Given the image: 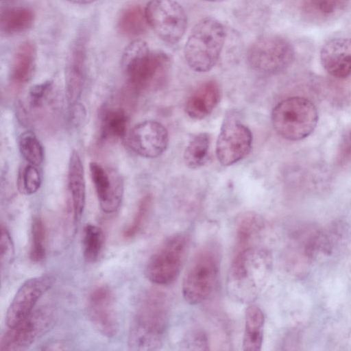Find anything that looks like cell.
Returning <instances> with one entry per match:
<instances>
[{"mask_svg":"<svg viewBox=\"0 0 351 351\" xmlns=\"http://www.w3.org/2000/svg\"><path fill=\"white\" fill-rule=\"evenodd\" d=\"M336 162L341 169L351 171V126L346 130L340 141Z\"/></svg>","mask_w":351,"mask_h":351,"instance_id":"obj_34","label":"cell"},{"mask_svg":"<svg viewBox=\"0 0 351 351\" xmlns=\"http://www.w3.org/2000/svg\"><path fill=\"white\" fill-rule=\"evenodd\" d=\"M253 137L250 130L234 115L224 119L216 144V155L221 165L231 166L251 152Z\"/></svg>","mask_w":351,"mask_h":351,"instance_id":"obj_11","label":"cell"},{"mask_svg":"<svg viewBox=\"0 0 351 351\" xmlns=\"http://www.w3.org/2000/svg\"><path fill=\"white\" fill-rule=\"evenodd\" d=\"M33 10L24 6L12 7L5 10L1 15V31L5 35H15L29 29L34 24Z\"/></svg>","mask_w":351,"mask_h":351,"instance_id":"obj_24","label":"cell"},{"mask_svg":"<svg viewBox=\"0 0 351 351\" xmlns=\"http://www.w3.org/2000/svg\"><path fill=\"white\" fill-rule=\"evenodd\" d=\"M36 167L28 163L19 169L17 187L21 194L30 195L36 193L40 189L42 178Z\"/></svg>","mask_w":351,"mask_h":351,"instance_id":"obj_32","label":"cell"},{"mask_svg":"<svg viewBox=\"0 0 351 351\" xmlns=\"http://www.w3.org/2000/svg\"><path fill=\"white\" fill-rule=\"evenodd\" d=\"M89 169L100 208L107 214L115 213L121 206L123 195L121 176L96 162L90 163Z\"/></svg>","mask_w":351,"mask_h":351,"instance_id":"obj_16","label":"cell"},{"mask_svg":"<svg viewBox=\"0 0 351 351\" xmlns=\"http://www.w3.org/2000/svg\"><path fill=\"white\" fill-rule=\"evenodd\" d=\"M183 350H208V341L205 332L199 329L189 331L181 341Z\"/></svg>","mask_w":351,"mask_h":351,"instance_id":"obj_35","label":"cell"},{"mask_svg":"<svg viewBox=\"0 0 351 351\" xmlns=\"http://www.w3.org/2000/svg\"><path fill=\"white\" fill-rule=\"evenodd\" d=\"M121 66L129 87L141 93L158 90L165 84L171 60L162 52L151 51L145 41L136 39L125 48Z\"/></svg>","mask_w":351,"mask_h":351,"instance_id":"obj_3","label":"cell"},{"mask_svg":"<svg viewBox=\"0 0 351 351\" xmlns=\"http://www.w3.org/2000/svg\"><path fill=\"white\" fill-rule=\"evenodd\" d=\"M19 152L29 164L40 165L44 159V150L40 141L32 130L23 132L18 141Z\"/></svg>","mask_w":351,"mask_h":351,"instance_id":"obj_28","label":"cell"},{"mask_svg":"<svg viewBox=\"0 0 351 351\" xmlns=\"http://www.w3.org/2000/svg\"><path fill=\"white\" fill-rule=\"evenodd\" d=\"M221 254L215 243L201 247L192 259L183 278L182 292L190 304L206 300L213 291L219 275Z\"/></svg>","mask_w":351,"mask_h":351,"instance_id":"obj_5","label":"cell"},{"mask_svg":"<svg viewBox=\"0 0 351 351\" xmlns=\"http://www.w3.org/2000/svg\"><path fill=\"white\" fill-rule=\"evenodd\" d=\"M67 182L73 217L74 221L77 222L82 217L85 207L86 183L83 163L77 150H73L69 157Z\"/></svg>","mask_w":351,"mask_h":351,"instance_id":"obj_19","label":"cell"},{"mask_svg":"<svg viewBox=\"0 0 351 351\" xmlns=\"http://www.w3.org/2000/svg\"><path fill=\"white\" fill-rule=\"evenodd\" d=\"M315 105L308 99L291 97L282 100L273 108L271 119L276 132L283 138L296 141L306 138L318 123Z\"/></svg>","mask_w":351,"mask_h":351,"instance_id":"obj_6","label":"cell"},{"mask_svg":"<svg viewBox=\"0 0 351 351\" xmlns=\"http://www.w3.org/2000/svg\"><path fill=\"white\" fill-rule=\"evenodd\" d=\"M210 144V134L202 132L195 136L184 152V161L190 169H196L204 166L208 158Z\"/></svg>","mask_w":351,"mask_h":351,"instance_id":"obj_25","label":"cell"},{"mask_svg":"<svg viewBox=\"0 0 351 351\" xmlns=\"http://www.w3.org/2000/svg\"><path fill=\"white\" fill-rule=\"evenodd\" d=\"M189 237L179 232L166 238L149 256L145 268L147 278L154 284L167 285L180 273L189 249Z\"/></svg>","mask_w":351,"mask_h":351,"instance_id":"obj_7","label":"cell"},{"mask_svg":"<svg viewBox=\"0 0 351 351\" xmlns=\"http://www.w3.org/2000/svg\"><path fill=\"white\" fill-rule=\"evenodd\" d=\"M84 33L77 35L71 45L65 69V96L69 106L77 102L87 76L88 39Z\"/></svg>","mask_w":351,"mask_h":351,"instance_id":"obj_14","label":"cell"},{"mask_svg":"<svg viewBox=\"0 0 351 351\" xmlns=\"http://www.w3.org/2000/svg\"><path fill=\"white\" fill-rule=\"evenodd\" d=\"M152 204L153 197L150 194H147L141 199L131 222L123 230V239H132L141 232L148 219Z\"/></svg>","mask_w":351,"mask_h":351,"instance_id":"obj_30","label":"cell"},{"mask_svg":"<svg viewBox=\"0 0 351 351\" xmlns=\"http://www.w3.org/2000/svg\"><path fill=\"white\" fill-rule=\"evenodd\" d=\"M170 303L160 289L145 291L137 302L129 328L128 346L134 351L159 350L169 328Z\"/></svg>","mask_w":351,"mask_h":351,"instance_id":"obj_1","label":"cell"},{"mask_svg":"<svg viewBox=\"0 0 351 351\" xmlns=\"http://www.w3.org/2000/svg\"><path fill=\"white\" fill-rule=\"evenodd\" d=\"M265 326L263 311L254 304L246 308L242 348L245 351H259L261 349Z\"/></svg>","mask_w":351,"mask_h":351,"instance_id":"obj_22","label":"cell"},{"mask_svg":"<svg viewBox=\"0 0 351 351\" xmlns=\"http://www.w3.org/2000/svg\"><path fill=\"white\" fill-rule=\"evenodd\" d=\"M86 311L96 330L108 338L119 332V319L116 299L112 290L102 284L94 287L86 301Z\"/></svg>","mask_w":351,"mask_h":351,"instance_id":"obj_12","label":"cell"},{"mask_svg":"<svg viewBox=\"0 0 351 351\" xmlns=\"http://www.w3.org/2000/svg\"><path fill=\"white\" fill-rule=\"evenodd\" d=\"M271 268V254L262 247L235 251L227 276L228 295L238 302H254L263 290Z\"/></svg>","mask_w":351,"mask_h":351,"instance_id":"obj_2","label":"cell"},{"mask_svg":"<svg viewBox=\"0 0 351 351\" xmlns=\"http://www.w3.org/2000/svg\"><path fill=\"white\" fill-rule=\"evenodd\" d=\"M295 50L285 38L266 35L257 38L250 47L247 60L254 71L273 75L287 69L293 62Z\"/></svg>","mask_w":351,"mask_h":351,"instance_id":"obj_8","label":"cell"},{"mask_svg":"<svg viewBox=\"0 0 351 351\" xmlns=\"http://www.w3.org/2000/svg\"><path fill=\"white\" fill-rule=\"evenodd\" d=\"M53 278L42 275L27 279L16 291L5 317V323L13 328L33 311L40 298L51 288Z\"/></svg>","mask_w":351,"mask_h":351,"instance_id":"obj_13","label":"cell"},{"mask_svg":"<svg viewBox=\"0 0 351 351\" xmlns=\"http://www.w3.org/2000/svg\"><path fill=\"white\" fill-rule=\"evenodd\" d=\"M14 257V246L7 228L1 224L0 239V263L3 270L12 263Z\"/></svg>","mask_w":351,"mask_h":351,"instance_id":"obj_33","label":"cell"},{"mask_svg":"<svg viewBox=\"0 0 351 351\" xmlns=\"http://www.w3.org/2000/svg\"><path fill=\"white\" fill-rule=\"evenodd\" d=\"M128 126V117L121 108H110L102 111L100 118L101 138L117 141L125 137Z\"/></svg>","mask_w":351,"mask_h":351,"instance_id":"obj_23","label":"cell"},{"mask_svg":"<svg viewBox=\"0 0 351 351\" xmlns=\"http://www.w3.org/2000/svg\"><path fill=\"white\" fill-rule=\"evenodd\" d=\"M47 230L40 217H34L31 224V244L29 258L32 263H39L46 256Z\"/></svg>","mask_w":351,"mask_h":351,"instance_id":"obj_29","label":"cell"},{"mask_svg":"<svg viewBox=\"0 0 351 351\" xmlns=\"http://www.w3.org/2000/svg\"><path fill=\"white\" fill-rule=\"evenodd\" d=\"M147 25L145 10L138 5H132L123 10L117 23L120 33L128 37L141 35L146 31Z\"/></svg>","mask_w":351,"mask_h":351,"instance_id":"obj_26","label":"cell"},{"mask_svg":"<svg viewBox=\"0 0 351 351\" xmlns=\"http://www.w3.org/2000/svg\"><path fill=\"white\" fill-rule=\"evenodd\" d=\"M221 97V88L217 82H205L189 97L185 105L186 113L192 119H202L213 111Z\"/></svg>","mask_w":351,"mask_h":351,"instance_id":"obj_18","label":"cell"},{"mask_svg":"<svg viewBox=\"0 0 351 351\" xmlns=\"http://www.w3.org/2000/svg\"><path fill=\"white\" fill-rule=\"evenodd\" d=\"M55 318L56 312L51 306H43L33 311L5 332L0 341V351L27 350L52 327Z\"/></svg>","mask_w":351,"mask_h":351,"instance_id":"obj_10","label":"cell"},{"mask_svg":"<svg viewBox=\"0 0 351 351\" xmlns=\"http://www.w3.org/2000/svg\"><path fill=\"white\" fill-rule=\"evenodd\" d=\"M326 84V98L335 106L345 107L351 104V76L335 79Z\"/></svg>","mask_w":351,"mask_h":351,"instance_id":"obj_31","label":"cell"},{"mask_svg":"<svg viewBox=\"0 0 351 351\" xmlns=\"http://www.w3.org/2000/svg\"><path fill=\"white\" fill-rule=\"evenodd\" d=\"M128 144L137 155L146 158H155L167 149L169 134L160 122L144 121L136 125L130 131Z\"/></svg>","mask_w":351,"mask_h":351,"instance_id":"obj_15","label":"cell"},{"mask_svg":"<svg viewBox=\"0 0 351 351\" xmlns=\"http://www.w3.org/2000/svg\"><path fill=\"white\" fill-rule=\"evenodd\" d=\"M145 14L148 25L167 43H178L186 30V14L175 0H150Z\"/></svg>","mask_w":351,"mask_h":351,"instance_id":"obj_9","label":"cell"},{"mask_svg":"<svg viewBox=\"0 0 351 351\" xmlns=\"http://www.w3.org/2000/svg\"><path fill=\"white\" fill-rule=\"evenodd\" d=\"M320 62L333 78L351 76V38L339 37L328 40L320 51Z\"/></svg>","mask_w":351,"mask_h":351,"instance_id":"obj_17","label":"cell"},{"mask_svg":"<svg viewBox=\"0 0 351 351\" xmlns=\"http://www.w3.org/2000/svg\"><path fill=\"white\" fill-rule=\"evenodd\" d=\"M205 1H212V2H219V1H223L225 0H205Z\"/></svg>","mask_w":351,"mask_h":351,"instance_id":"obj_39","label":"cell"},{"mask_svg":"<svg viewBox=\"0 0 351 351\" xmlns=\"http://www.w3.org/2000/svg\"><path fill=\"white\" fill-rule=\"evenodd\" d=\"M226 40L222 23L213 17L199 21L193 27L185 43L186 63L197 72H207L217 64Z\"/></svg>","mask_w":351,"mask_h":351,"instance_id":"obj_4","label":"cell"},{"mask_svg":"<svg viewBox=\"0 0 351 351\" xmlns=\"http://www.w3.org/2000/svg\"><path fill=\"white\" fill-rule=\"evenodd\" d=\"M264 228L263 219L255 212L240 214L236 221L235 251L258 245Z\"/></svg>","mask_w":351,"mask_h":351,"instance_id":"obj_21","label":"cell"},{"mask_svg":"<svg viewBox=\"0 0 351 351\" xmlns=\"http://www.w3.org/2000/svg\"><path fill=\"white\" fill-rule=\"evenodd\" d=\"M105 243V234L101 228L87 224L82 235L83 255L86 261L94 263L99 258Z\"/></svg>","mask_w":351,"mask_h":351,"instance_id":"obj_27","label":"cell"},{"mask_svg":"<svg viewBox=\"0 0 351 351\" xmlns=\"http://www.w3.org/2000/svg\"><path fill=\"white\" fill-rule=\"evenodd\" d=\"M36 59V47L31 40L22 43L14 54L10 80L16 88L27 83L33 75Z\"/></svg>","mask_w":351,"mask_h":351,"instance_id":"obj_20","label":"cell"},{"mask_svg":"<svg viewBox=\"0 0 351 351\" xmlns=\"http://www.w3.org/2000/svg\"><path fill=\"white\" fill-rule=\"evenodd\" d=\"M312 5L322 14L333 13L339 6L341 0H310Z\"/></svg>","mask_w":351,"mask_h":351,"instance_id":"obj_37","label":"cell"},{"mask_svg":"<svg viewBox=\"0 0 351 351\" xmlns=\"http://www.w3.org/2000/svg\"><path fill=\"white\" fill-rule=\"evenodd\" d=\"M86 111L84 105L79 101L70 105L69 110V123L75 127H80L84 121Z\"/></svg>","mask_w":351,"mask_h":351,"instance_id":"obj_36","label":"cell"},{"mask_svg":"<svg viewBox=\"0 0 351 351\" xmlns=\"http://www.w3.org/2000/svg\"><path fill=\"white\" fill-rule=\"evenodd\" d=\"M71 3H75V4H79V5H86L92 3L97 0H66Z\"/></svg>","mask_w":351,"mask_h":351,"instance_id":"obj_38","label":"cell"}]
</instances>
